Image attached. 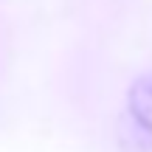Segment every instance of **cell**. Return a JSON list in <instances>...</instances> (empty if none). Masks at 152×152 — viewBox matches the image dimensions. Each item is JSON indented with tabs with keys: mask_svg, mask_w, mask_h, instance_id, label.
Segmentation results:
<instances>
[{
	"mask_svg": "<svg viewBox=\"0 0 152 152\" xmlns=\"http://www.w3.org/2000/svg\"><path fill=\"white\" fill-rule=\"evenodd\" d=\"M115 135L124 152H152V71L127 87Z\"/></svg>",
	"mask_w": 152,
	"mask_h": 152,
	"instance_id": "1",
	"label": "cell"
}]
</instances>
